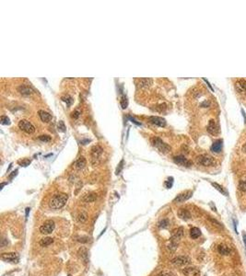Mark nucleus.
<instances>
[{
	"instance_id": "40",
	"label": "nucleus",
	"mask_w": 246,
	"mask_h": 276,
	"mask_svg": "<svg viewBox=\"0 0 246 276\" xmlns=\"http://www.w3.org/2000/svg\"><path fill=\"white\" fill-rule=\"evenodd\" d=\"M17 173H18V170H15V171H13V172H12V174L9 176V179H12V178H13L14 176H16V175H17Z\"/></svg>"
},
{
	"instance_id": "37",
	"label": "nucleus",
	"mask_w": 246,
	"mask_h": 276,
	"mask_svg": "<svg viewBox=\"0 0 246 276\" xmlns=\"http://www.w3.org/2000/svg\"><path fill=\"white\" fill-rule=\"evenodd\" d=\"M157 276H174L172 272H162L159 274H157Z\"/></svg>"
},
{
	"instance_id": "8",
	"label": "nucleus",
	"mask_w": 246,
	"mask_h": 276,
	"mask_svg": "<svg viewBox=\"0 0 246 276\" xmlns=\"http://www.w3.org/2000/svg\"><path fill=\"white\" fill-rule=\"evenodd\" d=\"M1 259L8 261V262H13V263H17L19 261V254L16 252H9V253H3L1 255Z\"/></svg>"
},
{
	"instance_id": "27",
	"label": "nucleus",
	"mask_w": 246,
	"mask_h": 276,
	"mask_svg": "<svg viewBox=\"0 0 246 276\" xmlns=\"http://www.w3.org/2000/svg\"><path fill=\"white\" fill-rule=\"evenodd\" d=\"M61 99H62L63 101L67 102V106H70V105L72 104V102H73V99L69 96V95H67V96H63Z\"/></svg>"
},
{
	"instance_id": "12",
	"label": "nucleus",
	"mask_w": 246,
	"mask_h": 276,
	"mask_svg": "<svg viewBox=\"0 0 246 276\" xmlns=\"http://www.w3.org/2000/svg\"><path fill=\"white\" fill-rule=\"evenodd\" d=\"M148 119L153 124L159 126V127H164V126H166V123H167V122L164 118L158 117V116H150Z\"/></svg>"
},
{
	"instance_id": "24",
	"label": "nucleus",
	"mask_w": 246,
	"mask_h": 276,
	"mask_svg": "<svg viewBox=\"0 0 246 276\" xmlns=\"http://www.w3.org/2000/svg\"><path fill=\"white\" fill-rule=\"evenodd\" d=\"M218 250L221 255H225V256L229 255V254L230 253V249L226 245H219L218 247Z\"/></svg>"
},
{
	"instance_id": "10",
	"label": "nucleus",
	"mask_w": 246,
	"mask_h": 276,
	"mask_svg": "<svg viewBox=\"0 0 246 276\" xmlns=\"http://www.w3.org/2000/svg\"><path fill=\"white\" fill-rule=\"evenodd\" d=\"M172 263L175 266H184L190 263V259L185 256H179L172 260Z\"/></svg>"
},
{
	"instance_id": "31",
	"label": "nucleus",
	"mask_w": 246,
	"mask_h": 276,
	"mask_svg": "<svg viewBox=\"0 0 246 276\" xmlns=\"http://www.w3.org/2000/svg\"><path fill=\"white\" fill-rule=\"evenodd\" d=\"M39 139L42 142H50L51 141V136L50 135H47V134H42V135H40L39 136Z\"/></svg>"
},
{
	"instance_id": "43",
	"label": "nucleus",
	"mask_w": 246,
	"mask_h": 276,
	"mask_svg": "<svg viewBox=\"0 0 246 276\" xmlns=\"http://www.w3.org/2000/svg\"><path fill=\"white\" fill-rule=\"evenodd\" d=\"M242 151L246 153V143L242 145Z\"/></svg>"
},
{
	"instance_id": "1",
	"label": "nucleus",
	"mask_w": 246,
	"mask_h": 276,
	"mask_svg": "<svg viewBox=\"0 0 246 276\" xmlns=\"http://www.w3.org/2000/svg\"><path fill=\"white\" fill-rule=\"evenodd\" d=\"M68 199V196L66 194V193H58V194H55L51 201L49 203V206L52 208V209H60L62 208L63 206H65L67 201Z\"/></svg>"
},
{
	"instance_id": "2",
	"label": "nucleus",
	"mask_w": 246,
	"mask_h": 276,
	"mask_svg": "<svg viewBox=\"0 0 246 276\" xmlns=\"http://www.w3.org/2000/svg\"><path fill=\"white\" fill-rule=\"evenodd\" d=\"M103 149L101 145H94L90 149V161L93 166L98 165L101 162V159L102 156Z\"/></svg>"
},
{
	"instance_id": "3",
	"label": "nucleus",
	"mask_w": 246,
	"mask_h": 276,
	"mask_svg": "<svg viewBox=\"0 0 246 276\" xmlns=\"http://www.w3.org/2000/svg\"><path fill=\"white\" fill-rule=\"evenodd\" d=\"M152 144H153V145L155 146V147H157L158 149L162 152V153H163V154H166V153H168L170 150V146L168 145V144H166V143H164L160 138H159V137H153L152 138Z\"/></svg>"
},
{
	"instance_id": "34",
	"label": "nucleus",
	"mask_w": 246,
	"mask_h": 276,
	"mask_svg": "<svg viewBox=\"0 0 246 276\" xmlns=\"http://www.w3.org/2000/svg\"><path fill=\"white\" fill-rule=\"evenodd\" d=\"M128 105V100H127V98L125 96H123L122 99H121V106L123 109H125Z\"/></svg>"
},
{
	"instance_id": "21",
	"label": "nucleus",
	"mask_w": 246,
	"mask_h": 276,
	"mask_svg": "<svg viewBox=\"0 0 246 276\" xmlns=\"http://www.w3.org/2000/svg\"><path fill=\"white\" fill-rule=\"evenodd\" d=\"M86 164H87L86 158H85L84 156H79V157L77 159L76 163H75V167H76L77 169H82V168H85Z\"/></svg>"
},
{
	"instance_id": "20",
	"label": "nucleus",
	"mask_w": 246,
	"mask_h": 276,
	"mask_svg": "<svg viewBox=\"0 0 246 276\" xmlns=\"http://www.w3.org/2000/svg\"><path fill=\"white\" fill-rule=\"evenodd\" d=\"M178 215L181 219H183V220H188V219L191 218L190 212L187 209H184V208H181L178 211Z\"/></svg>"
},
{
	"instance_id": "35",
	"label": "nucleus",
	"mask_w": 246,
	"mask_h": 276,
	"mask_svg": "<svg viewBox=\"0 0 246 276\" xmlns=\"http://www.w3.org/2000/svg\"><path fill=\"white\" fill-rule=\"evenodd\" d=\"M57 127H58V130H60L61 132H65L66 131V125H65V123L63 121H60L57 124Z\"/></svg>"
},
{
	"instance_id": "30",
	"label": "nucleus",
	"mask_w": 246,
	"mask_h": 276,
	"mask_svg": "<svg viewBox=\"0 0 246 276\" xmlns=\"http://www.w3.org/2000/svg\"><path fill=\"white\" fill-rule=\"evenodd\" d=\"M239 189L242 192H246V178L242 179L239 183Z\"/></svg>"
},
{
	"instance_id": "42",
	"label": "nucleus",
	"mask_w": 246,
	"mask_h": 276,
	"mask_svg": "<svg viewBox=\"0 0 246 276\" xmlns=\"http://www.w3.org/2000/svg\"><path fill=\"white\" fill-rule=\"evenodd\" d=\"M129 119H130V120H131V121H132L133 123H136L137 125H139V124H140L139 123H137V122H136V120H135L134 118H132V117H131V116H129Z\"/></svg>"
},
{
	"instance_id": "15",
	"label": "nucleus",
	"mask_w": 246,
	"mask_h": 276,
	"mask_svg": "<svg viewBox=\"0 0 246 276\" xmlns=\"http://www.w3.org/2000/svg\"><path fill=\"white\" fill-rule=\"evenodd\" d=\"M207 132L211 134H217L219 133V128L217 126V123L214 120H210L207 124Z\"/></svg>"
},
{
	"instance_id": "19",
	"label": "nucleus",
	"mask_w": 246,
	"mask_h": 276,
	"mask_svg": "<svg viewBox=\"0 0 246 276\" xmlns=\"http://www.w3.org/2000/svg\"><path fill=\"white\" fill-rule=\"evenodd\" d=\"M183 273L185 275V276H199L200 274V271L196 268H185L184 271H183Z\"/></svg>"
},
{
	"instance_id": "7",
	"label": "nucleus",
	"mask_w": 246,
	"mask_h": 276,
	"mask_svg": "<svg viewBox=\"0 0 246 276\" xmlns=\"http://www.w3.org/2000/svg\"><path fill=\"white\" fill-rule=\"evenodd\" d=\"M197 161L200 165L205 166V167H208V166H212L215 161H214L213 157H211L210 156L207 155H200L197 156Z\"/></svg>"
},
{
	"instance_id": "33",
	"label": "nucleus",
	"mask_w": 246,
	"mask_h": 276,
	"mask_svg": "<svg viewBox=\"0 0 246 276\" xmlns=\"http://www.w3.org/2000/svg\"><path fill=\"white\" fill-rule=\"evenodd\" d=\"M1 123L2 124H4V125H8V124H10V120H9V118L7 117V116H5V115H2L1 116Z\"/></svg>"
},
{
	"instance_id": "39",
	"label": "nucleus",
	"mask_w": 246,
	"mask_h": 276,
	"mask_svg": "<svg viewBox=\"0 0 246 276\" xmlns=\"http://www.w3.org/2000/svg\"><path fill=\"white\" fill-rule=\"evenodd\" d=\"M123 164H124V160H121V162H120V164H119V168L116 169V174H119V173H120L121 169L123 168Z\"/></svg>"
},
{
	"instance_id": "26",
	"label": "nucleus",
	"mask_w": 246,
	"mask_h": 276,
	"mask_svg": "<svg viewBox=\"0 0 246 276\" xmlns=\"http://www.w3.org/2000/svg\"><path fill=\"white\" fill-rule=\"evenodd\" d=\"M53 242V239L51 238H44L40 241V245L41 247H47Z\"/></svg>"
},
{
	"instance_id": "36",
	"label": "nucleus",
	"mask_w": 246,
	"mask_h": 276,
	"mask_svg": "<svg viewBox=\"0 0 246 276\" xmlns=\"http://www.w3.org/2000/svg\"><path fill=\"white\" fill-rule=\"evenodd\" d=\"M79 115H80V111L79 110H76L71 113V117L73 119H78L79 117Z\"/></svg>"
},
{
	"instance_id": "29",
	"label": "nucleus",
	"mask_w": 246,
	"mask_h": 276,
	"mask_svg": "<svg viewBox=\"0 0 246 276\" xmlns=\"http://www.w3.org/2000/svg\"><path fill=\"white\" fill-rule=\"evenodd\" d=\"M87 218H88V215H87L86 213H84V212H82V213L79 214V216H78V220H79V222H80V223H84L85 221L87 220Z\"/></svg>"
},
{
	"instance_id": "5",
	"label": "nucleus",
	"mask_w": 246,
	"mask_h": 276,
	"mask_svg": "<svg viewBox=\"0 0 246 276\" xmlns=\"http://www.w3.org/2000/svg\"><path fill=\"white\" fill-rule=\"evenodd\" d=\"M19 128L27 134H33L35 132V127L28 120H20L19 122Z\"/></svg>"
},
{
	"instance_id": "38",
	"label": "nucleus",
	"mask_w": 246,
	"mask_h": 276,
	"mask_svg": "<svg viewBox=\"0 0 246 276\" xmlns=\"http://www.w3.org/2000/svg\"><path fill=\"white\" fill-rule=\"evenodd\" d=\"M30 163V160H29V159H27V160H23L22 162H20L19 164L22 166V167H27L29 164Z\"/></svg>"
},
{
	"instance_id": "28",
	"label": "nucleus",
	"mask_w": 246,
	"mask_h": 276,
	"mask_svg": "<svg viewBox=\"0 0 246 276\" xmlns=\"http://www.w3.org/2000/svg\"><path fill=\"white\" fill-rule=\"evenodd\" d=\"M173 177H170V178H168V179L165 182V183H164V185H165V187L167 188V189H170L173 187Z\"/></svg>"
},
{
	"instance_id": "16",
	"label": "nucleus",
	"mask_w": 246,
	"mask_h": 276,
	"mask_svg": "<svg viewBox=\"0 0 246 276\" xmlns=\"http://www.w3.org/2000/svg\"><path fill=\"white\" fill-rule=\"evenodd\" d=\"M238 92L241 94H246V81L244 79H240L235 84Z\"/></svg>"
},
{
	"instance_id": "22",
	"label": "nucleus",
	"mask_w": 246,
	"mask_h": 276,
	"mask_svg": "<svg viewBox=\"0 0 246 276\" xmlns=\"http://www.w3.org/2000/svg\"><path fill=\"white\" fill-rule=\"evenodd\" d=\"M190 236H191L192 238H194V239L198 238L201 236V231H200V229L197 228V227L191 228V229H190Z\"/></svg>"
},
{
	"instance_id": "9",
	"label": "nucleus",
	"mask_w": 246,
	"mask_h": 276,
	"mask_svg": "<svg viewBox=\"0 0 246 276\" xmlns=\"http://www.w3.org/2000/svg\"><path fill=\"white\" fill-rule=\"evenodd\" d=\"M193 195V193L191 192V190H186V192H184L180 194H178L174 200H173V203L177 204V203H184V201H187L188 199H190Z\"/></svg>"
},
{
	"instance_id": "41",
	"label": "nucleus",
	"mask_w": 246,
	"mask_h": 276,
	"mask_svg": "<svg viewBox=\"0 0 246 276\" xmlns=\"http://www.w3.org/2000/svg\"><path fill=\"white\" fill-rule=\"evenodd\" d=\"M242 238H243V242L245 244V249H246V233H243L242 234Z\"/></svg>"
},
{
	"instance_id": "25",
	"label": "nucleus",
	"mask_w": 246,
	"mask_h": 276,
	"mask_svg": "<svg viewBox=\"0 0 246 276\" xmlns=\"http://www.w3.org/2000/svg\"><path fill=\"white\" fill-rule=\"evenodd\" d=\"M211 184H212V186H213L214 188H215L216 190H218L220 193L224 194L225 196H228V192H227V190H226L225 189H224L222 186H220L219 184H218V183H216V182H212Z\"/></svg>"
},
{
	"instance_id": "17",
	"label": "nucleus",
	"mask_w": 246,
	"mask_h": 276,
	"mask_svg": "<svg viewBox=\"0 0 246 276\" xmlns=\"http://www.w3.org/2000/svg\"><path fill=\"white\" fill-rule=\"evenodd\" d=\"M38 114H39V117L41 118V120L44 123H49L52 120V115L45 111L40 110L38 111Z\"/></svg>"
},
{
	"instance_id": "6",
	"label": "nucleus",
	"mask_w": 246,
	"mask_h": 276,
	"mask_svg": "<svg viewBox=\"0 0 246 276\" xmlns=\"http://www.w3.org/2000/svg\"><path fill=\"white\" fill-rule=\"evenodd\" d=\"M55 227H56L55 222H53V220H47V221L44 222V224L40 227V232L41 233V234L48 235V234H51V233L53 231Z\"/></svg>"
},
{
	"instance_id": "4",
	"label": "nucleus",
	"mask_w": 246,
	"mask_h": 276,
	"mask_svg": "<svg viewBox=\"0 0 246 276\" xmlns=\"http://www.w3.org/2000/svg\"><path fill=\"white\" fill-rule=\"evenodd\" d=\"M184 236V228L183 227H179L177 229H175L173 234H172V238H170V247H173L174 249H176L179 241L181 240V238Z\"/></svg>"
},
{
	"instance_id": "18",
	"label": "nucleus",
	"mask_w": 246,
	"mask_h": 276,
	"mask_svg": "<svg viewBox=\"0 0 246 276\" xmlns=\"http://www.w3.org/2000/svg\"><path fill=\"white\" fill-rule=\"evenodd\" d=\"M153 83V80L151 78H148V77H145V78H140L138 80V85H139V87L142 88V89H146V88H148L150 87Z\"/></svg>"
},
{
	"instance_id": "23",
	"label": "nucleus",
	"mask_w": 246,
	"mask_h": 276,
	"mask_svg": "<svg viewBox=\"0 0 246 276\" xmlns=\"http://www.w3.org/2000/svg\"><path fill=\"white\" fill-rule=\"evenodd\" d=\"M97 198V194L96 193H90V194H86L83 198L82 201H85V203H92Z\"/></svg>"
},
{
	"instance_id": "13",
	"label": "nucleus",
	"mask_w": 246,
	"mask_h": 276,
	"mask_svg": "<svg viewBox=\"0 0 246 276\" xmlns=\"http://www.w3.org/2000/svg\"><path fill=\"white\" fill-rule=\"evenodd\" d=\"M18 91L22 95V96H30L33 93V89L27 85H20L18 87Z\"/></svg>"
},
{
	"instance_id": "44",
	"label": "nucleus",
	"mask_w": 246,
	"mask_h": 276,
	"mask_svg": "<svg viewBox=\"0 0 246 276\" xmlns=\"http://www.w3.org/2000/svg\"><path fill=\"white\" fill-rule=\"evenodd\" d=\"M30 208H26V216H28V215H29V212H30Z\"/></svg>"
},
{
	"instance_id": "32",
	"label": "nucleus",
	"mask_w": 246,
	"mask_h": 276,
	"mask_svg": "<svg viewBox=\"0 0 246 276\" xmlns=\"http://www.w3.org/2000/svg\"><path fill=\"white\" fill-rule=\"evenodd\" d=\"M168 225H169L168 219H162V221H160V222L159 223V227L160 228H166V227H168Z\"/></svg>"
},
{
	"instance_id": "11",
	"label": "nucleus",
	"mask_w": 246,
	"mask_h": 276,
	"mask_svg": "<svg viewBox=\"0 0 246 276\" xmlns=\"http://www.w3.org/2000/svg\"><path fill=\"white\" fill-rule=\"evenodd\" d=\"M173 161L176 164L181 165V166H184V167H191L192 166V162L189 161L184 156H182V155L174 156L173 157Z\"/></svg>"
},
{
	"instance_id": "14",
	"label": "nucleus",
	"mask_w": 246,
	"mask_h": 276,
	"mask_svg": "<svg viewBox=\"0 0 246 276\" xmlns=\"http://www.w3.org/2000/svg\"><path fill=\"white\" fill-rule=\"evenodd\" d=\"M222 145H223V140L219 139L216 140L211 145V151L214 153H219L222 150Z\"/></svg>"
}]
</instances>
